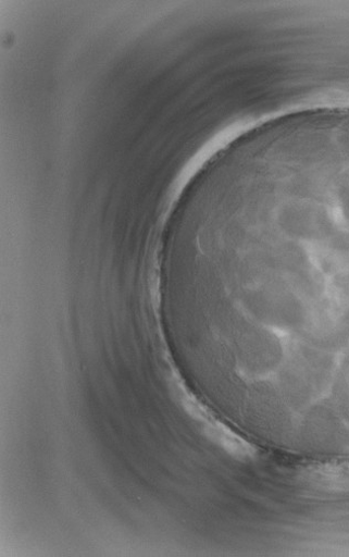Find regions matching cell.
<instances>
[{
	"instance_id": "obj_1",
	"label": "cell",
	"mask_w": 349,
	"mask_h": 557,
	"mask_svg": "<svg viewBox=\"0 0 349 557\" xmlns=\"http://www.w3.org/2000/svg\"><path fill=\"white\" fill-rule=\"evenodd\" d=\"M312 482L331 492L349 491V465H326L315 468L312 472Z\"/></svg>"
}]
</instances>
